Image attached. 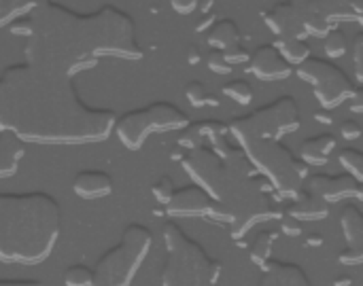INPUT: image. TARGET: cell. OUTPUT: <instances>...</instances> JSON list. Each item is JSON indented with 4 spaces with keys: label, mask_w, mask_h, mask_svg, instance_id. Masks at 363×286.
Returning a JSON list of instances; mask_svg holds the SVG:
<instances>
[{
    "label": "cell",
    "mask_w": 363,
    "mask_h": 286,
    "mask_svg": "<svg viewBox=\"0 0 363 286\" xmlns=\"http://www.w3.org/2000/svg\"><path fill=\"white\" fill-rule=\"evenodd\" d=\"M321 244H323V235H319V233H312V235L306 238V246H315V248H319Z\"/></svg>",
    "instance_id": "obj_47"
},
{
    "label": "cell",
    "mask_w": 363,
    "mask_h": 286,
    "mask_svg": "<svg viewBox=\"0 0 363 286\" xmlns=\"http://www.w3.org/2000/svg\"><path fill=\"white\" fill-rule=\"evenodd\" d=\"M249 73L259 81H285L293 75V68L281 57L274 45H261L249 55Z\"/></svg>",
    "instance_id": "obj_14"
},
{
    "label": "cell",
    "mask_w": 363,
    "mask_h": 286,
    "mask_svg": "<svg viewBox=\"0 0 363 286\" xmlns=\"http://www.w3.org/2000/svg\"><path fill=\"white\" fill-rule=\"evenodd\" d=\"M344 284H346V286L351 284V280H348V276H346V280H336V286H344Z\"/></svg>",
    "instance_id": "obj_49"
},
{
    "label": "cell",
    "mask_w": 363,
    "mask_h": 286,
    "mask_svg": "<svg viewBox=\"0 0 363 286\" xmlns=\"http://www.w3.org/2000/svg\"><path fill=\"white\" fill-rule=\"evenodd\" d=\"M166 244L159 282L161 286H217L223 265L211 257L200 242L189 238L175 221H168L161 231Z\"/></svg>",
    "instance_id": "obj_5"
},
{
    "label": "cell",
    "mask_w": 363,
    "mask_h": 286,
    "mask_svg": "<svg viewBox=\"0 0 363 286\" xmlns=\"http://www.w3.org/2000/svg\"><path fill=\"white\" fill-rule=\"evenodd\" d=\"M213 199L197 185H185L175 189L170 202L163 206V212L172 219H204L213 208Z\"/></svg>",
    "instance_id": "obj_12"
},
{
    "label": "cell",
    "mask_w": 363,
    "mask_h": 286,
    "mask_svg": "<svg viewBox=\"0 0 363 286\" xmlns=\"http://www.w3.org/2000/svg\"><path fill=\"white\" fill-rule=\"evenodd\" d=\"M281 231L285 233V235H291V238H298V235H302V225H300V221H295L293 217H289V214H281Z\"/></svg>",
    "instance_id": "obj_38"
},
{
    "label": "cell",
    "mask_w": 363,
    "mask_h": 286,
    "mask_svg": "<svg viewBox=\"0 0 363 286\" xmlns=\"http://www.w3.org/2000/svg\"><path fill=\"white\" fill-rule=\"evenodd\" d=\"M206 66H209L211 73H215V75H229V73H232V66H227V62L223 60V53L221 51H213L211 49L209 60H206Z\"/></svg>",
    "instance_id": "obj_36"
},
{
    "label": "cell",
    "mask_w": 363,
    "mask_h": 286,
    "mask_svg": "<svg viewBox=\"0 0 363 286\" xmlns=\"http://www.w3.org/2000/svg\"><path fill=\"white\" fill-rule=\"evenodd\" d=\"M73 191L81 199H103L113 195L115 185L109 172L103 170H83L75 176Z\"/></svg>",
    "instance_id": "obj_17"
},
{
    "label": "cell",
    "mask_w": 363,
    "mask_h": 286,
    "mask_svg": "<svg viewBox=\"0 0 363 286\" xmlns=\"http://www.w3.org/2000/svg\"><path fill=\"white\" fill-rule=\"evenodd\" d=\"M62 278L66 286H91L94 274L87 265H71Z\"/></svg>",
    "instance_id": "obj_32"
},
{
    "label": "cell",
    "mask_w": 363,
    "mask_h": 286,
    "mask_svg": "<svg viewBox=\"0 0 363 286\" xmlns=\"http://www.w3.org/2000/svg\"><path fill=\"white\" fill-rule=\"evenodd\" d=\"M276 238H278V231H274V229H259L255 233L253 242L249 244V257H251L253 265H257L261 269L272 259Z\"/></svg>",
    "instance_id": "obj_25"
},
{
    "label": "cell",
    "mask_w": 363,
    "mask_h": 286,
    "mask_svg": "<svg viewBox=\"0 0 363 286\" xmlns=\"http://www.w3.org/2000/svg\"><path fill=\"white\" fill-rule=\"evenodd\" d=\"M283 212L300 223L302 221H323L329 214V204L323 202L319 195L302 189L293 199H289V204L283 208Z\"/></svg>",
    "instance_id": "obj_19"
},
{
    "label": "cell",
    "mask_w": 363,
    "mask_h": 286,
    "mask_svg": "<svg viewBox=\"0 0 363 286\" xmlns=\"http://www.w3.org/2000/svg\"><path fill=\"white\" fill-rule=\"evenodd\" d=\"M353 66H355V83L363 81V34H357L353 41Z\"/></svg>",
    "instance_id": "obj_34"
},
{
    "label": "cell",
    "mask_w": 363,
    "mask_h": 286,
    "mask_svg": "<svg viewBox=\"0 0 363 286\" xmlns=\"http://www.w3.org/2000/svg\"><path fill=\"white\" fill-rule=\"evenodd\" d=\"M274 47L291 68L302 66L312 55V49L306 41H276Z\"/></svg>",
    "instance_id": "obj_26"
},
{
    "label": "cell",
    "mask_w": 363,
    "mask_h": 286,
    "mask_svg": "<svg viewBox=\"0 0 363 286\" xmlns=\"http://www.w3.org/2000/svg\"><path fill=\"white\" fill-rule=\"evenodd\" d=\"M117 113L83 102L75 81L28 64L0 73V134L24 145H96L113 134Z\"/></svg>",
    "instance_id": "obj_1"
},
{
    "label": "cell",
    "mask_w": 363,
    "mask_h": 286,
    "mask_svg": "<svg viewBox=\"0 0 363 286\" xmlns=\"http://www.w3.org/2000/svg\"><path fill=\"white\" fill-rule=\"evenodd\" d=\"M257 286H312L308 274L298 263L270 259L261 267V278Z\"/></svg>",
    "instance_id": "obj_16"
},
{
    "label": "cell",
    "mask_w": 363,
    "mask_h": 286,
    "mask_svg": "<svg viewBox=\"0 0 363 286\" xmlns=\"http://www.w3.org/2000/svg\"><path fill=\"white\" fill-rule=\"evenodd\" d=\"M317 11L323 15V19L338 28V24H361L363 21V3L359 0H312Z\"/></svg>",
    "instance_id": "obj_18"
},
{
    "label": "cell",
    "mask_w": 363,
    "mask_h": 286,
    "mask_svg": "<svg viewBox=\"0 0 363 286\" xmlns=\"http://www.w3.org/2000/svg\"><path fill=\"white\" fill-rule=\"evenodd\" d=\"M315 119L319 121V123H325V125H329V123H334V115L332 113H329V111H317L315 113Z\"/></svg>",
    "instance_id": "obj_44"
},
{
    "label": "cell",
    "mask_w": 363,
    "mask_h": 286,
    "mask_svg": "<svg viewBox=\"0 0 363 286\" xmlns=\"http://www.w3.org/2000/svg\"><path fill=\"white\" fill-rule=\"evenodd\" d=\"M26 157V145L11 134H0V181L13 178Z\"/></svg>",
    "instance_id": "obj_21"
},
{
    "label": "cell",
    "mask_w": 363,
    "mask_h": 286,
    "mask_svg": "<svg viewBox=\"0 0 363 286\" xmlns=\"http://www.w3.org/2000/svg\"><path fill=\"white\" fill-rule=\"evenodd\" d=\"M37 7V0H0V28L13 24Z\"/></svg>",
    "instance_id": "obj_28"
},
{
    "label": "cell",
    "mask_w": 363,
    "mask_h": 286,
    "mask_svg": "<svg viewBox=\"0 0 363 286\" xmlns=\"http://www.w3.org/2000/svg\"><path fill=\"white\" fill-rule=\"evenodd\" d=\"M223 53V60L227 62V66H238V64H247L249 62V55H251V51H247L242 45H236V47H229V49H225V51H221Z\"/></svg>",
    "instance_id": "obj_35"
},
{
    "label": "cell",
    "mask_w": 363,
    "mask_h": 286,
    "mask_svg": "<svg viewBox=\"0 0 363 286\" xmlns=\"http://www.w3.org/2000/svg\"><path fill=\"white\" fill-rule=\"evenodd\" d=\"M227 138V123L219 119H200L195 123H189L185 129L179 132L177 147L187 151L200 149V147H211L217 142Z\"/></svg>",
    "instance_id": "obj_15"
},
{
    "label": "cell",
    "mask_w": 363,
    "mask_h": 286,
    "mask_svg": "<svg viewBox=\"0 0 363 286\" xmlns=\"http://www.w3.org/2000/svg\"><path fill=\"white\" fill-rule=\"evenodd\" d=\"M32 34L24 45V64L64 79L91 70L103 57L143 60L136 24L125 11L103 5L94 13H77L60 3H37L30 11Z\"/></svg>",
    "instance_id": "obj_2"
},
{
    "label": "cell",
    "mask_w": 363,
    "mask_h": 286,
    "mask_svg": "<svg viewBox=\"0 0 363 286\" xmlns=\"http://www.w3.org/2000/svg\"><path fill=\"white\" fill-rule=\"evenodd\" d=\"M9 30H11V34H15V37H21L24 41L30 39V34H32V19H30V13L24 15V17H19V19H15L13 24H9Z\"/></svg>",
    "instance_id": "obj_37"
},
{
    "label": "cell",
    "mask_w": 363,
    "mask_h": 286,
    "mask_svg": "<svg viewBox=\"0 0 363 286\" xmlns=\"http://www.w3.org/2000/svg\"><path fill=\"white\" fill-rule=\"evenodd\" d=\"M213 24H215V17H213V15H206V17H204L200 24H197V28H195V30H197V32H204V30H206V28H211Z\"/></svg>",
    "instance_id": "obj_46"
},
{
    "label": "cell",
    "mask_w": 363,
    "mask_h": 286,
    "mask_svg": "<svg viewBox=\"0 0 363 286\" xmlns=\"http://www.w3.org/2000/svg\"><path fill=\"white\" fill-rule=\"evenodd\" d=\"M183 93H185L191 109H209V106H213V109H219V98L215 93H211L209 87L204 83H200V81L187 83Z\"/></svg>",
    "instance_id": "obj_27"
},
{
    "label": "cell",
    "mask_w": 363,
    "mask_h": 286,
    "mask_svg": "<svg viewBox=\"0 0 363 286\" xmlns=\"http://www.w3.org/2000/svg\"><path fill=\"white\" fill-rule=\"evenodd\" d=\"M221 93L234 100L240 106H249L253 102V85L247 79H232L221 87Z\"/></svg>",
    "instance_id": "obj_29"
},
{
    "label": "cell",
    "mask_w": 363,
    "mask_h": 286,
    "mask_svg": "<svg viewBox=\"0 0 363 286\" xmlns=\"http://www.w3.org/2000/svg\"><path fill=\"white\" fill-rule=\"evenodd\" d=\"M206 43L213 51H225L229 47L240 45V28L234 19L223 17L217 19L209 32H206Z\"/></svg>",
    "instance_id": "obj_22"
},
{
    "label": "cell",
    "mask_w": 363,
    "mask_h": 286,
    "mask_svg": "<svg viewBox=\"0 0 363 286\" xmlns=\"http://www.w3.org/2000/svg\"><path fill=\"white\" fill-rule=\"evenodd\" d=\"M153 246V233L143 223H130L119 242L98 259L91 286H130Z\"/></svg>",
    "instance_id": "obj_7"
},
{
    "label": "cell",
    "mask_w": 363,
    "mask_h": 286,
    "mask_svg": "<svg viewBox=\"0 0 363 286\" xmlns=\"http://www.w3.org/2000/svg\"><path fill=\"white\" fill-rule=\"evenodd\" d=\"M261 19L266 21L268 30L276 34L278 41H306L308 34L304 30V24L291 3H276L272 9L263 11Z\"/></svg>",
    "instance_id": "obj_13"
},
{
    "label": "cell",
    "mask_w": 363,
    "mask_h": 286,
    "mask_svg": "<svg viewBox=\"0 0 363 286\" xmlns=\"http://www.w3.org/2000/svg\"><path fill=\"white\" fill-rule=\"evenodd\" d=\"M338 147L336 142V136L334 134H319V136H312V138H306L302 145H300V151H298V159L310 168V166H325L329 161V155H332Z\"/></svg>",
    "instance_id": "obj_20"
},
{
    "label": "cell",
    "mask_w": 363,
    "mask_h": 286,
    "mask_svg": "<svg viewBox=\"0 0 363 286\" xmlns=\"http://www.w3.org/2000/svg\"><path fill=\"white\" fill-rule=\"evenodd\" d=\"M338 127H340V136H342L346 142L359 140V136H361V127H359V123H357L355 119H344Z\"/></svg>",
    "instance_id": "obj_39"
},
{
    "label": "cell",
    "mask_w": 363,
    "mask_h": 286,
    "mask_svg": "<svg viewBox=\"0 0 363 286\" xmlns=\"http://www.w3.org/2000/svg\"><path fill=\"white\" fill-rule=\"evenodd\" d=\"M295 75L312 85L317 102L321 104L323 111H329V113L338 109L340 104L348 102L353 93L359 89L357 83L338 64L329 62L325 57L310 55L302 66L295 68Z\"/></svg>",
    "instance_id": "obj_10"
},
{
    "label": "cell",
    "mask_w": 363,
    "mask_h": 286,
    "mask_svg": "<svg viewBox=\"0 0 363 286\" xmlns=\"http://www.w3.org/2000/svg\"><path fill=\"white\" fill-rule=\"evenodd\" d=\"M236 142L255 172L266 178L281 199H293L304 189L308 168L281 140L240 138Z\"/></svg>",
    "instance_id": "obj_6"
},
{
    "label": "cell",
    "mask_w": 363,
    "mask_h": 286,
    "mask_svg": "<svg viewBox=\"0 0 363 286\" xmlns=\"http://www.w3.org/2000/svg\"><path fill=\"white\" fill-rule=\"evenodd\" d=\"M348 104H351V111H353V113H363V98H361V89H357V91L353 93V98L348 100Z\"/></svg>",
    "instance_id": "obj_42"
},
{
    "label": "cell",
    "mask_w": 363,
    "mask_h": 286,
    "mask_svg": "<svg viewBox=\"0 0 363 286\" xmlns=\"http://www.w3.org/2000/svg\"><path fill=\"white\" fill-rule=\"evenodd\" d=\"M0 286H43L37 280H0Z\"/></svg>",
    "instance_id": "obj_43"
},
{
    "label": "cell",
    "mask_w": 363,
    "mask_h": 286,
    "mask_svg": "<svg viewBox=\"0 0 363 286\" xmlns=\"http://www.w3.org/2000/svg\"><path fill=\"white\" fill-rule=\"evenodd\" d=\"M181 163L193 185L204 189L215 202L204 219L229 227V235L238 246L255 225L281 219V197L266 178L255 172L242 149L227 138L211 147L187 151Z\"/></svg>",
    "instance_id": "obj_3"
},
{
    "label": "cell",
    "mask_w": 363,
    "mask_h": 286,
    "mask_svg": "<svg viewBox=\"0 0 363 286\" xmlns=\"http://www.w3.org/2000/svg\"><path fill=\"white\" fill-rule=\"evenodd\" d=\"M62 231V208L45 191L0 193V263L41 265Z\"/></svg>",
    "instance_id": "obj_4"
},
{
    "label": "cell",
    "mask_w": 363,
    "mask_h": 286,
    "mask_svg": "<svg viewBox=\"0 0 363 286\" xmlns=\"http://www.w3.org/2000/svg\"><path fill=\"white\" fill-rule=\"evenodd\" d=\"M170 7L179 15H189V13H193L197 7H200V3H197V0H172Z\"/></svg>",
    "instance_id": "obj_41"
},
{
    "label": "cell",
    "mask_w": 363,
    "mask_h": 286,
    "mask_svg": "<svg viewBox=\"0 0 363 286\" xmlns=\"http://www.w3.org/2000/svg\"><path fill=\"white\" fill-rule=\"evenodd\" d=\"M183 157H185V151L179 149V147L170 153V159H172V161H183Z\"/></svg>",
    "instance_id": "obj_48"
},
{
    "label": "cell",
    "mask_w": 363,
    "mask_h": 286,
    "mask_svg": "<svg viewBox=\"0 0 363 286\" xmlns=\"http://www.w3.org/2000/svg\"><path fill=\"white\" fill-rule=\"evenodd\" d=\"M338 161L344 168V174L353 176L355 181H363V155L357 149H342L338 153Z\"/></svg>",
    "instance_id": "obj_31"
},
{
    "label": "cell",
    "mask_w": 363,
    "mask_h": 286,
    "mask_svg": "<svg viewBox=\"0 0 363 286\" xmlns=\"http://www.w3.org/2000/svg\"><path fill=\"white\" fill-rule=\"evenodd\" d=\"M304 189L319 195L327 204L342 199H363V185L348 174H312L306 178Z\"/></svg>",
    "instance_id": "obj_11"
},
{
    "label": "cell",
    "mask_w": 363,
    "mask_h": 286,
    "mask_svg": "<svg viewBox=\"0 0 363 286\" xmlns=\"http://www.w3.org/2000/svg\"><path fill=\"white\" fill-rule=\"evenodd\" d=\"M338 261L342 265H359L363 261V248H344L342 253L338 255Z\"/></svg>",
    "instance_id": "obj_40"
},
{
    "label": "cell",
    "mask_w": 363,
    "mask_h": 286,
    "mask_svg": "<svg viewBox=\"0 0 363 286\" xmlns=\"http://www.w3.org/2000/svg\"><path fill=\"white\" fill-rule=\"evenodd\" d=\"M323 51H325V55L329 57V62H332V60H338V57H342V55L348 51V45H346V34H344L340 28L329 30V32L325 34V39H323Z\"/></svg>",
    "instance_id": "obj_30"
},
{
    "label": "cell",
    "mask_w": 363,
    "mask_h": 286,
    "mask_svg": "<svg viewBox=\"0 0 363 286\" xmlns=\"http://www.w3.org/2000/svg\"><path fill=\"white\" fill-rule=\"evenodd\" d=\"M189 115L172 102H153L127 111L115 119L113 132L127 151H141L153 134L181 132L189 125Z\"/></svg>",
    "instance_id": "obj_8"
},
{
    "label": "cell",
    "mask_w": 363,
    "mask_h": 286,
    "mask_svg": "<svg viewBox=\"0 0 363 286\" xmlns=\"http://www.w3.org/2000/svg\"><path fill=\"white\" fill-rule=\"evenodd\" d=\"M340 229L348 248H363V214L355 204H346L342 208Z\"/></svg>",
    "instance_id": "obj_24"
},
{
    "label": "cell",
    "mask_w": 363,
    "mask_h": 286,
    "mask_svg": "<svg viewBox=\"0 0 363 286\" xmlns=\"http://www.w3.org/2000/svg\"><path fill=\"white\" fill-rule=\"evenodd\" d=\"M293 7H295V11H298V15H300L302 24H304V30H306L308 37L321 39V41H323L325 34H327L329 30H334L332 26H329V24L323 19V15L317 11V7H315L312 0H293Z\"/></svg>",
    "instance_id": "obj_23"
},
{
    "label": "cell",
    "mask_w": 363,
    "mask_h": 286,
    "mask_svg": "<svg viewBox=\"0 0 363 286\" xmlns=\"http://www.w3.org/2000/svg\"><path fill=\"white\" fill-rule=\"evenodd\" d=\"M175 189H177V187H175V183H172V178H170L168 174H163V176H159L157 181L153 183L151 193H153V197H155V202H157V204L166 206V204L170 202V197H172Z\"/></svg>",
    "instance_id": "obj_33"
},
{
    "label": "cell",
    "mask_w": 363,
    "mask_h": 286,
    "mask_svg": "<svg viewBox=\"0 0 363 286\" xmlns=\"http://www.w3.org/2000/svg\"><path fill=\"white\" fill-rule=\"evenodd\" d=\"M187 62H189V64H197V62H200V49H197V47H189V51H187Z\"/></svg>",
    "instance_id": "obj_45"
},
{
    "label": "cell",
    "mask_w": 363,
    "mask_h": 286,
    "mask_svg": "<svg viewBox=\"0 0 363 286\" xmlns=\"http://www.w3.org/2000/svg\"><path fill=\"white\" fill-rule=\"evenodd\" d=\"M302 125L298 102L291 96H281L278 100L263 104L249 115L236 117L227 123V134L234 140L259 138V140H281Z\"/></svg>",
    "instance_id": "obj_9"
}]
</instances>
